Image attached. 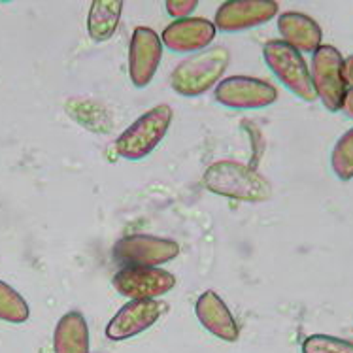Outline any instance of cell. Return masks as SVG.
<instances>
[{"label":"cell","mask_w":353,"mask_h":353,"mask_svg":"<svg viewBox=\"0 0 353 353\" xmlns=\"http://www.w3.org/2000/svg\"><path fill=\"white\" fill-rule=\"evenodd\" d=\"M53 353H89V325L79 312H66L53 332Z\"/></svg>","instance_id":"9a60e30c"},{"label":"cell","mask_w":353,"mask_h":353,"mask_svg":"<svg viewBox=\"0 0 353 353\" xmlns=\"http://www.w3.org/2000/svg\"><path fill=\"white\" fill-rule=\"evenodd\" d=\"M303 353H353V342L331 334H310L303 342Z\"/></svg>","instance_id":"d6986e66"},{"label":"cell","mask_w":353,"mask_h":353,"mask_svg":"<svg viewBox=\"0 0 353 353\" xmlns=\"http://www.w3.org/2000/svg\"><path fill=\"white\" fill-rule=\"evenodd\" d=\"M195 314L199 323L216 339L225 342H236L240 336V329L234 316L229 310L221 296L216 291L206 289L195 303Z\"/></svg>","instance_id":"4fadbf2b"},{"label":"cell","mask_w":353,"mask_h":353,"mask_svg":"<svg viewBox=\"0 0 353 353\" xmlns=\"http://www.w3.org/2000/svg\"><path fill=\"white\" fill-rule=\"evenodd\" d=\"M114 261L125 267H152L166 265L180 255L176 240L153 234H129L114 245Z\"/></svg>","instance_id":"8992f818"},{"label":"cell","mask_w":353,"mask_h":353,"mask_svg":"<svg viewBox=\"0 0 353 353\" xmlns=\"http://www.w3.org/2000/svg\"><path fill=\"white\" fill-rule=\"evenodd\" d=\"M174 112L168 104H159L130 123L117 138L116 150L127 161H142L157 148L170 129Z\"/></svg>","instance_id":"3957f363"},{"label":"cell","mask_w":353,"mask_h":353,"mask_svg":"<svg viewBox=\"0 0 353 353\" xmlns=\"http://www.w3.org/2000/svg\"><path fill=\"white\" fill-rule=\"evenodd\" d=\"M231 63V51L223 46L199 51L174 68L170 85L181 97H201L223 78Z\"/></svg>","instance_id":"7a4b0ae2"},{"label":"cell","mask_w":353,"mask_h":353,"mask_svg":"<svg viewBox=\"0 0 353 353\" xmlns=\"http://www.w3.org/2000/svg\"><path fill=\"white\" fill-rule=\"evenodd\" d=\"M30 316L29 304L10 283L0 280V321L6 323H25Z\"/></svg>","instance_id":"e0dca14e"},{"label":"cell","mask_w":353,"mask_h":353,"mask_svg":"<svg viewBox=\"0 0 353 353\" xmlns=\"http://www.w3.org/2000/svg\"><path fill=\"white\" fill-rule=\"evenodd\" d=\"M199 6L196 0H168L166 2V14L170 17H176L178 19H188L189 15L193 14Z\"/></svg>","instance_id":"ffe728a7"},{"label":"cell","mask_w":353,"mask_h":353,"mask_svg":"<svg viewBox=\"0 0 353 353\" xmlns=\"http://www.w3.org/2000/svg\"><path fill=\"white\" fill-rule=\"evenodd\" d=\"M278 14V2L270 0H229L217 8L216 29L221 32H242L268 23Z\"/></svg>","instance_id":"8fae6325"},{"label":"cell","mask_w":353,"mask_h":353,"mask_svg":"<svg viewBox=\"0 0 353 353\" xmlns=\"http://www.w3.org/2000/svg\"><path fill=\"white\" fill-rule=\"evenodd\" d=\"M281 40L295 48L299 53H312L321 46V29L312 17L299 12H285L278 17Z\"/></svg>","instance_id":"5bb4252c"},{"label":"cell","mask_w":353,"mask_h":353,"mask_svg":"<svg viewBox=\"0 0 353 353\" xmlns=\"http://www.w3.org/2000/svg\"><path fill=\"white\" fill-rule=\"evenodd\" d=\"M216 101L231 110H261L278 101V91L265 79L231 76L216 87Z\"/></svg>","instance_id":"52a82bcc"},{"label":"cell","mask_w":353,"mask_h":353,"mask_svg":"<svg viewBox=\"0 0 353 353\" xmlns=\"http://www.w3.org/2000/svg\"><path fill=\"white\" fill-rule=\"evenodd\" d=\"M332 172L342 181L353 178V127L344 132L340 140L334 144L331 153Z\"/></svg>","instance_id":"ac0fdd59"},{"label":"cell","mask_w":353,"mask_h":353,"mask_svg":"<svg viewBox=\"0 0 353 353\" xmlns=\"http://www.w3.org/2000/svg\"><path fill=\"white\" fill-rule=\"evenodd\" d=\"M342 110L346 112L347 116L353 117V87L347 89L346 97H344V104H342Z\"/></svg>","instance_id":"44dd1931"},{"label":"cell","mask_w":353,"mask_h":353,"mask_svg":"<svg viewBox=\"0 0 353 353\" xmlns=\"http://www.w3.org/2000/svg\"><path fill=\"white\" fill-rule=\"evenodd\" d=\"M123 2L119 0H94L89 8L87 30L94 42H106L116 34L121 19Z\"/></svg>","instance_id":"2e32d148"},{"label":"cell","mask_w":353,"mask_h":353,"mask_svg":"<svg viewBox=\"0 0 353 353\" xmlns=\"http://www.w3.org/2000/svg\"><path fill=\"white\" fill-rule=\"evenodd\" d=\"M114 288L129 301H157L176 288V276L161 267H125L114 276Z\"/></svg>","instance_id":"ba28073f"},{"label":"cell","mask_w":353,"mask_h":353,"mask_svg":"<svg viewBox=\"0 0 353 353\" xmlns=\"http://www.w3.org/2000/svg\"><path fill=\"white\" fill-rule=\"evenodd\" d=\"M163 59V42L150 27H137L129 46V78L132 85L144 89L152 83Z\"/></svg>","instance_id":"30bf717a"},{"label":"cell","mask_w":353,"mask_h":353,"mask_svg":"<svg viewBox=\"0 0 353 353\" xmlns=\"http://www.w3.org/2000/svg\"><path fill=\"white\" fill-rule=\"evenodd\" d=\"M312 85L329 112H339L347 93L344 59L332 46H319L312 57Z\"/></svg>","instance_id":"5b68a950"},{"label":"cell","mask_w":353,"mask_h":353,"mask_svg":"<svg viewBox=\"0 0 353 353\" xmlns=\"http://www.w3.org/2000/svg\"><path fill=\"white\" fill-rule=\"evenodd\" d=\"M202 185L214 195L238 202H265L272 196V188L253 166L238 161H217L202 174Z\"/></svg>","instance_id":"6da1fadb"},{"label":"cell","mask_w":353,"mask_h":353,"mask_svg":"<svg viewBox=\"0 0 353 353\" xmlns=\"http://www.w3.org/2000/svg\"><path fill=\"white\" fill-rule=\"evenodd\" d=\"M263 57L270 72L280 79L281 85L306 102L317 99L312 76L303 55L283 40H270L263 48Z\"/></svg>","instance_id":"277c9868"},{"label":"cell","mask_w":353,"mask_h":353,"mask_svg":"<svg viewBox=\"0 0 353 353\" xmlns=\"http://www.w3.org/2000/svg\"><path fill=\"white\" fill-rule=\"evenodd\" d=\"M216 25L204 17H188L174 19L161 34L163 48L174 53H193L204 51L216 38Z\"/></svg>","instance_id":"7c38bea8"},{"label":"cell","mask_w":353,"mask_h":353,"mask_svg":"<svg viewBox=\"0 0 353 353\" xmlns=\"http://www.w3.org/2000/svg\"><path fill=\"white\" fill-rule=\"evenodd\" d=\"M166 312V304L161 301H129L116 312L106 325V336L114 342L134 339L152 329Z\"/></svg>","instance_id":"9c48e42d"},{"label":"cell","mask_w":353,"mask_h":353,"mask_svg":"<svg viewBox=\"0 0 353 353\" xmlns=\"http://www.w3.org/2000/svg\"><path fill=\"white\" fill-rule=\"evenodd\" d=\"M344 76H346L347 83H352L353 85V55L344 61Z\"/></svg>","instance_id":"7402d4cb"}]
</instances>
